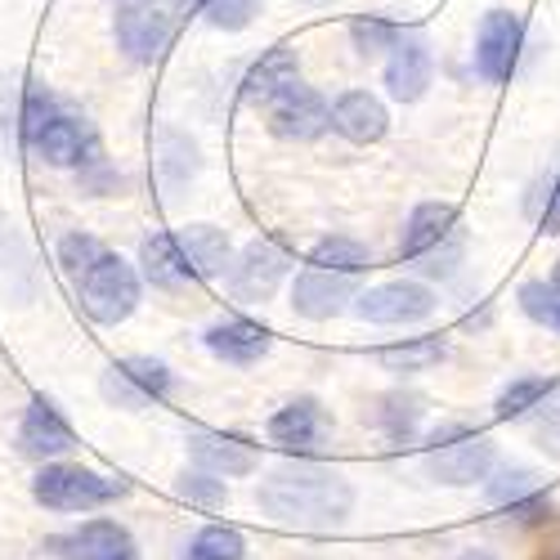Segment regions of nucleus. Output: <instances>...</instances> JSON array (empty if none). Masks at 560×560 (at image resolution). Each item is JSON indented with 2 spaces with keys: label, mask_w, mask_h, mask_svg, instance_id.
<instances>
[{
  "label": "nucleus",
  "mask_w": 560,
  "mask_h": 560,
  "mask_svg": "<svg viewBox=\"0 0 560 560\" xmlns=\"http://www.w3.org/2000/svg\"><path fill=\"white\" fill-rule=\"evenodd\" d=\"M256 502L265 516L292 529H337L354 511V489L341 471L318 462H288L269 471V480L256 489Z\"/></svg>",
  "instance_id": "f257e3e1"
},
{
  "label": "nucleus",
  "mask_w": 560,
  "mask_h": 560,
  "mask_svg": "<svg viewBox=\"0 0 560 560\" xmlns=\"http://www.w3.org/2000/svg\"><path fill=\"white\" fill-rule=\"evenodd\" d=\"M130 493V480L104 476L81 462H45L40 476L32 480V498L50 511H95Z\"/></svg>",
  "instance_id": "f03ea898"
},
{
  "label": "nucleus",
  "mask_w": 560,
  "mask_h": 560,
  "mask_svg": "<svg viewBox=\"0 0 560 560\" xmlns=\"http://www.w3.org/2000/svg\"><path fill=\"white\" fill-rule=\"evenodd\" d=\"M77 292H81V310L90 318L104 323V328H117V323H126L139 305V273L130 260L104 252L77 278Z\"/></svg>",
  "instance_id": "7ed1b4c3"
},
{
  "label": "nucleus",
  "mask_w": 560,
  "mask_h": 560,
  "mask_svg": "<svg viewBox=\"0 0 560 560\" xmlns=\"http://www.w3.org/2000/svg\"><path fill=\"white\" fill-rule=\"evenodd\" d=\"M427 471H431V480L457 485V489L480 485L493 471V444L471 427H444V431L431 435Z\"/></svg>",
  "instance_id": "20e7f679"
},
{
  "label": "nucleus",
  "mask_w": 560,
  "mask_h": 560,
  "mask_svg": "<svg viewBox=\"0 0 560 560\" xmlns=\"http://www.w3.org/2000/svg\"><path fill=\"white\" fill-rule=\"evenodd\" d=\"M175 36L171 0H117V45L135 63H158Z\"/></svg>",
  "instance_id": "39448f33"
},
{
  "label": "nucleus",
  "mask_w": 560,
  "mask_h": 560,
  "mask_svg": "<svg viewBox=\"0 0 560 560\" xmlns=\"http://www.w3.org/2000/svg\"><path fill=\"white\" fill-rule=\"evenodd\" d=\"M521 55H525V19L511 10H489L480 19L476 32V68L485 81L502 85L521 72Z\"/></svg>",
  "instance_id": "423d86ee"
},
{
  "label": "nucleus",
  "mask_w": 560,
  "mask_h": 560,
  "mask_svg": "<svg viewBox=\"0 0 560 560\" xmlns=\"http://www.w3.org/2000/svg\"><path fill=\"white\" fill-rule=\"evenodd\" d=\"M100 390L113 408H126V412H144L149 404L166 399L171 395V368L158 363V359H121V363H108L104 377H100Z\"/></svg>",
  "instance_id": "0eeeda50"
},
{
  "label": "nucleus",
  "mask_w": 560,
  "mask_h": 560,
  "mask_svg": "<svg viewBox=\"0 0 560 560\" xmlns=\"http://www.w3.org/2000/svg\"><path fill=\"white\" fill-rule=\"evenodd\" d=\"M354 314L363 323H382V328H404V323H422L435 314V296L431 288L412 283V278H395V283L368 288L354 301Z\"/></svg>",
  "instance_id": "6e6552de"
},
{
  "label": "nucleus",
  "mask_w": 560,
  "mask_h": 560,
  "mask_svg": "<svg viewBox=\"0 0 560 560\" xmlns=\"http://www.w3.org/2000/svg\"><path fill=\"white\" fill-rule=\"evenodd\" d=\"M32 153L40 162H50V166H63V171L95 166L100 162V135H95V126H90L85 117L59 108L50 121H45V130L32 139Z\"/></svg>",
  "instance_id": "1a4fd4ad"
},
{
  "label": "nucleus",
  "mask_w": 560,
  "mask_h": 560,
  "mask_svg": "<svg viewBox=\"0 0 560 560\" xmlns=\"http://www.w3.org/2000/svg\"><path fill=\"white\" fill-rule=\"evenodd\" d=\"M288 269H292V247L283 238H256L233 265L229 288L238 301H269L273 288L288 278Z\"/></svg>",
  "instance_id": "9d476101"
},
{
  "label": "nucleus",
  "mask_w": 560,
  "mask_h": 560,
  "mask_svg": "<svg viewBox=\"0 0 560 560\" xmlns=\"http://www.w3.org/2000/svg\"><path fill=\"white\" fill-rule=\"evenodd\" d=\"M265 108H269V130L278 139H318L332 126L328 100H323L314 85H301V81L292 90H283V95H278L273 104H265Z\"/></svg>",
  "instance_id": "9b49d317"
},
{
  "label": "nucleus",
  "mask_w": 560,
  "mask_h": 560,
  "mask_svg": "<svg viewBox=\"0 0 560 560\" xmlns=\"http://www.w3.org/2000/svg\"><path fill=\"white\" fill-rule=\"evenodd\" d=\"M50 551L59 560H139L130 529L117 521H85L81 529L50 538Z\"/></svg>",
  "instance_id": "f8f14e48"
},
{
  "label": "nucleus",
  "mask_w": 560,
  "mask_h": 560,
  "mask_svg": "<svg viewBox=\"0 0 560 560\" xmlns=\"http://www.w3.org/2000/svg\"><path fill=\"white\" fill-rule=\"evenodd\" d=\"M328 431H332V422H328V412H323V404L314 395H301V399L283 404L269 417V440L292 448V453H318L323 440H328Z\"/></svg>",
  "instance_id": "ddd939ff"
},
{
  "label": "nucleus",
  "mask_w": 560,
  "mask_h": 560,
  "mask_svg": "<svg viewBox=\"0 0 560 560\" xmlns=\"http://www.w3.org/2000/svg\"><path fill=\"white\" fill-rule=\"evenodd\" d=\"M346 301H354V273H337V269L310 265L292 283V310L301 318H314V323L341 314Z\"/></svg>",
  "instance_id": "4468645a"
},
{
  "label": "nucleus",
  "mask_w": 560,
  "mask_h": 560,
  "mask_svg": "<svg viewBox=\"0 0 560 560\" xmlns=\"http://www.w3.org/2000/svg\"><path fill=\"white\" fill-rule=\"evenodd\" d=\"M19 444H23L27 457L59 462V457H68V453L77 448V435H72V427L63 422V412H59L50 399H45V395H36V399L27 404V412H23Z\"/></svg>",
  "instance_id": "2eb2a0df"
},
{
  "label": "nucleus",
  "mask_w": 560,
  "mask_h": 560,
  "mask_svg": "<svg viewBox=\"0 0 560 560\" xmlns=\"http://www.w3.org/2000/svg\"><path fill=\"white\" fill-rule=\"evenodd\" d=\"M431 45L422 36H399L390 45V59H386V90H390V100L399 104H417L427 95V85H431Z\"/></svg>",
  "instance_id": "dca6fc26"
},
{
  "label": "nucleus",
  "mask_w": 560,
  "mask_h": 560,
  "mask_svg": "<svg viewBox=\"0 0 560 560\" xmlns=\"http://www.w3.org/2000/svg\"><path fill=\"white\" fill-rule=\"evenodd\" d=\"M485 493H489L493 506H506L511 516L525 521V525L551 516V498L538 489V476L525 471V466H502V471H489Z\"/></svg>",
  "instance_id": "f3484780"
},
{
  "label": "nucleus",
  "mask_w": 560,
  "mask_h": 560,
  "mask_svg": "<svg viewBox=\"0 0 560 560\" xmlns=\"http://www.w3.org/2000/svg\"><path fill=\"white\" fill-rule=\"evenodd\" d=\"M139 265H144L149 283L162 288V292H179V288L198 283V269H194L189 252H184V243H179V229L144 238V247H139Z\"/></svg>",
  "instance_id": "a211bd4d"
},
{
  "label": "nucleus",
  "mask_w": 560,
  "mask_h": 560,
  "mask_svg": "<svg viewBox=\"0 0 560 560\" xmlns=\"http://www.w3.org/2000/svg\"><path fill=\"white\" fill-rule=\"evenodd\" d=\"M332 130L346 135L350 144H377L390 130V113L377 95H368V90H346L332 104Z\"/></svg>",
  "instance_id": "6ab92c4d"
},
{
  "label": "nucleus",
  "mask_w": 560,
  "mask_h": 560,
  "mask_svg": "<svg viewBox=\"0 0 560 560\" xmlns=\"http://www.w3.org/2000/svg\"><path fill=\"white\" fill-rule=\"evenodd\" d=\"M301 81V59L292 45H273V50H265L252 72L243 77V104H273L283 90H292Z\"/></svg>",
  "instance_id": "aec40b11"
},
{
  "label": "nucleus",
  "mask_w": 560,
  "mask_h": 560,
  "mask_svg": "<svg viewBox=\"0 0 560 560\" xmlns=\"http://www.w3.org/2000/svg\"><path fill=\"white\" fill-rule=\"evenodd\" d=\"M457 233V207L453 202H422L408 224H404V238H399V256L412 265L417 256H427L435 247H444Z\"/></svg>",
  "instance_id": "412c9836"
},
{
  "label": "nucleus",
  "mask_w": 560,
  "mask_h": 560,
  "mask_svg": "<svg viewBox=\"0 0 560 560\" xmlns=\"http://www.w3.org/2000/svg\"><path fill=\"white\" fill-rule=\"evenodd\" d=\"M189 448H194V462L202 466V471H211L220 480L252 476L260 466V453L247 440H238V435H211V431H202V435L189 440Z\"/></svg>",
  "instance_id": "4be33fe9"
},
{
  "label": "nucleus",
  "mask_w": 560,
  "mask_h": 560,
  "mask_svg": "<svg viewBox=\"0 0 560 560\" xmlns=\"http://www.w3.org/2000/svg\"><path fill=\"white\" fill-rule=\"evenodd\" d=\"M207 350L224 363L247 368V363L269 354V332L252 318H224V323H211L207 328Z\"/></svg>",
  "instance_id": "5701e85b"
},
{
  "label": "nucleus",
  "mask_w": 560,
  "mask_h": 560,
  "mask_svg": "<svg viewBox=\"0 0 560 560\" xmlns=\"http://www.w3.org/2000/svg\"><path fill=\"white\" fill-rule=\"evenodd\" d=\"M179 243H184V252H189V260L198 269V283H202V278L224 273V265H229V238H224V229H215V224H189V229H179Z\"/></svg>",
  "instance_id": "b1692460"
},
{
  "label": "nucleus",
  "mask_w": 560,
  "mask_h": 560,
  "mask_svg": "<svg viewBox=\"0 0 560 560\" xmlns=\"http://www.w3.org/2000/svg\"><path fill=\"white\" fill-rule=\"evenodd\" d=\"M59 113V100L45 90L40 81H23L19 85V108H14V126H19V139L32 149V139L45 130V121H50Z\"/></svg>",
  "instance_id": "393cba45"
},
{
  "label": "nucleus",
  "mask_w": 560,
  "mask_h": 560,
  "mask_svg": "<svg viewBox=\"0 0 560 560\" xmlns=\"http://www.w3.org/2000/svg\"><path fill=\"white\" fill-rule=\"evenodd\" d=\"M444 359V341L440 337H412V341H404V346H386L382 350V363L390 368V372H427V368H435Z\"/></svg>",
  "instance_id": "a878e982"
},
{
  "label": "nucleus",
  "mask_w": 560,
  "mask_h": 560,
  "mask_svg": "<svg viewBox=\"0 0 560 560\" xmlns=\"http://www.w3.org/2000/svg\"><path fill=\"white\" fill-rule=\"evenodd\" d=\"M184 560H247V547H243V534H238V529L207 525V529L189 542Z\"/></svg>",
  "instance_id": "bb28decb"
},
{
  "label": "nucleus",
  "mask_w": 560,
  "mask_h": 560,
  "mask_svg": "<svg viewBox=\"0 0 560 560\" xmlns=\"http://www.w3.org/2000/svg\"><path fill=\"white\" fill-rule=\"evenodd\" d=\"M368 247L363 243H354V238H323L314 252H310V265H318V269H337V273H363L368 269Z\"/></svg>",
  "instance_id": "cd10ccee"
},
{
  "label": "nucleus",
  "mask_w": 560,
  "mask_h": 560,
  "mask_svg": "<svg viewBox=\"0 0 560 560\" xmlns=\"http://www.w3.org/2000/svg\"><path fill=\"white\" fill-rule=\"evenodd\" d=\"M189 5L220 32H243L260 14V0H189Z\"/></svg>",
  "instance_id": "c85d7f7f"
},
{
  "label": "nucleus",
  "mask_w": 560,
  "mask_h": 560,
  "mask_svg": "<svg viewBox=\"0 0 560 560\" xmlns=\"http://www.w3.org/2000/svg\"><path fill=\"white\" fill-rule=\"evenodd\" d=\"M547 390H551L547 377H516L498 395V417H502V422H511V417H525L529 408H538L547 399Z\"/></svg>",
  "instance_id": "c756f323"
},
{
  "label": "nucleus",
  "mask_w": 560,
  "mask_h": 560,
  "mask_svg": "<svg viewBox=\"0 0 560 560\" xmlns=\"http://www.w3.org/2000/svg\"><path fill=\"white\" fill-rule=\"evenodd\" d=\"M521 310L542 323V328L560 332V288H547V283H525L521 288Z\"/></svg>",
  "instance_id": "7c9ffc66"
},
{
  "label": "nucleus",
  "mask_w": 560,
  "mask_h": 560,
  "mask_svg": "<svg viewBox=\"0 0 560 560\" xmlns=\"http://www.w3.org/2000/svg\"><path fill=\"white\" fill-rule=\"evenodd\" d=\"M422 422V399L417 395H390L386 408H382V427L395 435V440H408Z\"/></svg>",
  "instance_id": "2f4dec72"
},
{
  "label": "nucleus",
  "mask_w": 560,
  "mask_h": 560,
  "mask_svg": "<svg viewBox=\"0 0 560 560\" xmlns=\"http://www.w3.org/2000/svg\"><path fill=\"white\" fill-rule=\"evenodd\" d=\"M100 256H104V243L90 238V233H68V238L59 243V265H63L72 278H81Z\"/></svg>",
  "instance_id": "473e14b6"
},
{
  "label": "nucleus",
  "mask_w": 560,
  "mask_h": 560,
  "mask_svg": "<svg viewBox=\"0 0 560 560\" xmlns=\"http://www.w3.org/2000/svg\"><path fill=\"white\" fill-rule=\"evenodd\" d=\"M179 498H189V502H202V506H224V480L211 476V471H184L179 476Z\"/></svg>",
  "instance_id": "72a5a7b5"
},
{
  "label": "nucleus",
  "mask_w": 560,
  "mask_h": 560,
  "mask_svg": "<svg viewBox=\"0 0 560 560\" xmlns=\"http://www.w3.org/2000/svg\"><path fill=\"white\" fill-rule=\"evenodd\" d=\"M457 265H462V233H453L444 247H435V252H427V256H417V260H412V269H417V273H427V278H448Z\"/></svg>",
  "instance_id": "f704fd0d"
},
{
  "label": "nucleus",
  "mask_w": 560,
  "mask_h": 560,
  "mask_svg": "<svg viewBox=\"0 0 560 560\" xmlns=\"http://www.w3.org/2000/svg\"><path fill=\"white\" fill-rule=\"evenodd\" d=\"M350 36H354V45H359V55L390 50V45L399 40V32H395L390 23H382V19H359V23L350 27Z\"/></svg>",
  "instance_id": "c9c22d12"
},
{
  "label": "nucleus",
  "mask_w": 560,
  "mask_h": 560,
  "mask_svg": "<svg viewBox=\"0 0 560 560\" xmlns=\"http://www.w3.org/2000/svg\"><path fill=\"white\" fill-rule=\"evenodd\" d=\"M538 224H542V233H551V238H560V179H556L551 189H547V207H542Z\"/></svg>",
  "instance_id": "e433bc0d"
},
{
  "label": "nucleus",
  "mask_w": 560,
  "mask_h": 560,
  "mask_svg": "<svg viewBox=\"0 0 560 560\" xmlns=\"http://www.w3.org/2000/svg\"><path fill=\"white\" fill-rule=\"evenodd\" d=\"M457 560H498V556H493L489 547H471V551H462Z\"/></svg>",
  "instance_id": "4c0bfd02"
},
{
  "label": "nucleus",
  "mask_w": 560,
  "mask_h": 560,
  "mask_svg": "<svg viewBox=\"0 0 560 560\" xmlns=\"http://www.w3.org/2000/svg\"><path fill=\"white\" fill-rule=\"evenodd\" d=\"M551 288H560V260H556V269H551Z\"/></svg>",
  "instance_id": "58836bf2"
},
{
  "label": "nucleus",
  "mask_w": 560,
  "mask_h": 560,
  "mask_svg": "<svg viewBox=\"0 0 560 560\" xmlns=\"http://www.w3.org/2000/svg\"><path fill=\"white\" fill-rule=\"evenodd\" d=\"M314 5H318V0H314Z\"/></svg>",
  "instance_id": "ea45409f"
}]
</instances>
